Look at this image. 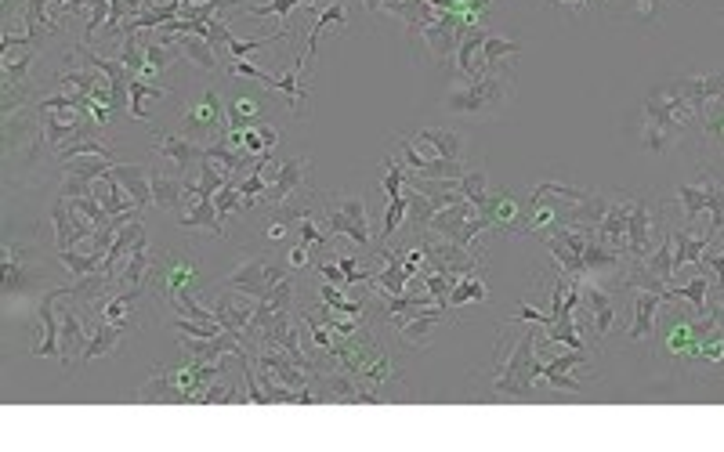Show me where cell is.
Instances as JSON below:
<instances>
[{
  "label": "cell",
  "instance_id": "4316f807",
  "mask_svg": "<svg viewBox=\"0 0 724 452\" xmlns=\"http://www.w3.org/2000/svg\"><path fill=\"white\" fill-rule=\"evenodd\" d=\"M457 185H460V192H464V199H471L478 210H486V203H489V178H486V170L482 167H471V170H464L457 178Z\"/></svg>",
  "mask_w": 724,
  "mask_h": 452
},
{
  "label": "cell",
  "instance_id": "ffe728a7",
  "mask_svg": "<svg viewBox=\"0 0 724 452\" xmlns=\"http://www.w3.org/2000/svg\"><path fill=\"white\" fill-rule=\"evenodd\" d=\"M149 185H153V207L160 210H178L185 199V178L181 174H167V170L153 167L149 170Z\"/></svg>",
  "mask_w": 724,
  "mask_h": 452
},
{
  "label": "cell",
  "instance_id": "3957f363",
  "mask_svg": "<svg viewBox=\"0 0 724 452\" xmlns=\"http://www.w3.org/2000/svg\"><path fill=\"white\" fill-rule=\"evenodd\" d=\"M323 225L330 236H348L355 246H370V217L362 196H323Z\"/></svg>",
  "mask_w": 724,
  "mask_h": 452
},
{
  "label": "cell",
  "instance_id": "836d02e7",
  "mask_svg": "<svg viewBox=\"0 0 724 452\" xmlns=\"http://www.w3.org/2000/svg\"><path fill=\"white\" fill-rule=\"evenodd\" d=\"M214 207H218L221 221H225V217H232V214H236V210H243V192H239L236 181H229V185H221V192H218V196H214Z\"/></svg>",
  "mask_w": 724,
  "mask_h": 452
},
{
  "label": "cell",
  "instance_id": "ac0fdd59",
  "mask_svg": "<svg viewBox=\"0 0 724 452\" xmlns=\"http://www.w3.org/2000/svg\"><path fill=\"white\" fill-rule=\"evenodd\" d=\"M138 402H153V405H174V402H185V395H181V387L174 384L171 369L167 366H153V373H149V380L142 384V391H138Z\"/></svg>",
  "mask_w": 724,
  "mask_h": 452
},
{
  "label": "cell",
  "instance_id": "ab89813d",
  "mask_svg": "<svg viewBox=\"0 0 724 452\" xmlns=\"http://www.w3.org/2000/svg\"><path fill=\"white\" fill-rule=\"evenodd\" d=\"M308 250H312V246L297 239V243L290 246V254H286V264H290V268H308V261H312V257H308Z\"/></svg>",
  "mask_w": 724,
  "mask_h": 452
},
{
  "label": "cell",
  "instance_id": "7402d4cb",
  "mask_svg": "<svg viewBox=\"0 0 724 452\" xmlns=\"http://www.w3.org/2000/svg\"><path fill=\"white\" fill-rule=\"evenodd\" d=\"M178 225L181 228H207V232H214L218 239H225V221H221L214 199H196L189 214L178 217Z\"/></svg>",
  "mask_w": 724,
  "mask_h": 452
},
{
  "label": "cell",
  "instance_id": "f35d334b",
  "mask_svg": "<svg viewBox=\"0 0 724 452\" xmlns=\"http://www.w3.org/2000/svg\"><path fill=\"white\" fill-rule=\"evenodd\" d=\"M319 272H323L326 283L341 286V290H348V286H352V283H348V275H344V268L337 261H323V264H319Z\"/></svg>",
  "mask_w": 724,
  "mask_h": 452
},
{
  "label": "cell",
  "instance_id": "2e32d148",
  "mask_svg": "<svg viewBox=\"0 0 724 452\" xmlns=\"http://www.w3.org/2000/svg\"><path fill=\"white\" fill-rule=\"evenodd\" d=\"M486 214H489V221H493V228H507V232H522L525 228V210L518 207V199L507 189L489 192Z\"/></svg>",
  "mask_w": 724,
  "mask_h": 452
},
{
  "label": "cell",
  "instance_id": "d6a6232c",
  "mask_svg": "<svg viewBox=\"0 0 724 452\" xmlns=\"http://www.w3.org/2000/svg\"><path fill=\"white\" fill-rule=\"evenodd\" d=\"M706 217H710V228H706V232L717 239L724 232V181L721 178L714 181V192H710V210H706Z\"/></svg>",
  "mask_w": 724,
  "mask_h": 452
},
{
  "label": "cell",
  "instance_id": "8d00e7d4",
  "mask_svg": "<svg viewBox=\"0 0 724 452\" xmlns=\"http://www.w3.org/2000/svg\"><path fill=\"white\" fill-rule=\"evenodd\" d=\"M540 380L547 387H554V391H572V395H580L583 384L580 380H572L569 373H554V369H547V373H540Z\"/></svg>",
  "mask_w": 724,
  "mask_h": 452
},
{
  "label": "cell",
  "instance_id": "1f68e13d",
  "mask_svg": "<svg viewBox=\"0 0 724 452\" xmlns=\"http://www.w3.org/2000/svg\"><path fill=\"white\" fill-rule=\"evenodd\" d=\"M406 214H410V203H406V196L388 199V214H384V228H381V239H377V246L388 243V239L399 232L402 221H406Z\"/></svg>",
  "mask_w": 724,
  "mask_h": 452
},
{
  "label": "cell",
  "instance_id": "d590c367",
  "mask_svg": "<svg viewBox=\"0 0 724 452\" xmlns=\"http://www.w3.org/2000/svg\"><path fill=\"white\" fill-rule=\"evenodd\" d=\"M511 322H533V326H551V311H540V308H533V304H518V311L511 315Z\"/></svg>",
  "mask_w": 724,
  "mask_h": 452
},
{
  "label": "cell",
  "instance_id": "b9f144b4",
  "mask_svg": "<svg viewBox=\"0 0 724 452\" xmlns=\"http://www.w3.org/2000/svg\"><path fill=\"white\" fill-rule=\"evenodd\" d=\"M562 4H572V8H583V4H587V0H562Z\"/></svg>",
  "mask_w": 724,
  "mask_h": 452
},
{
  "label": "cell",
  "instance_id": "8992f818",
  "mask_svg": "<svg viewBox=\"0 0 724 452\" xmlns=\"http://www.w3.org/2000/svg\"><path fill=\"white\" fill-rule=\"evenodd\" d=\"M663 290L648 286H630V330L627 337L634 344H648L659 330V308H663Z\"/></svg>",
  "mask_w": 724,
  "mask_h": 452
},
{
  "label": "cell",
  "instance_id": "52a82bcc",
  "mask_svg": "<svg viewBox=\"0 0 724 452\" xmlns=\"http://www.w3.org/2000/svg\"><path fill=\"white\" fill-rule=\"evenodd\" d=\"M580 293H583L580 308L591 315L594 340L609 337L612 326H616V297H612V290H609V286L594 283V275H587V279H580Z\"/></svg>",
  "mask_w": 724,
  "mask_h": 452
},
{
  "label": "cell",
  "instance_id": "8fae6325",
  "mask_svg": "<svg viewBox=\"0 0 724 452\" xmlns=\"http://www.w3.org/2000/svg\"><path fill=\"white\" fill-rule=\"evenodd\" d=\"M66 297H73V286H69V293H62V301H66ZM62 301H58V322H62V366H77L80 355H84V348H87V340H91V330L80 322L77 311Z\"/></svg>",
  "mask_w": 724,
  "mask_h": 452
},
{
  "label": "cell",
  "instance_id": "7c38bea8",
  "mask_svg": "<svg viewBox=\"0 0 724 452\" xmlns=\"http://www.w3.org/2000/svg\"><path fill=\"white\" fill-rule=\"evenodd\" d=\"M305 185H308V160L305 156H290V160L279 163L276 174H272V185H268L265 203L268 207H276V203H283V199L297 196Z\"/></svg>",
  "mask_w": 724,
  "mask_h": 452
},
{
  "label": "cell",
  "instance_id": "4dcf8cb0",
  "mask_svg": "<svg viewBox=\"0 0 724 452\" xmlns=\"http://www.w3.org/2000/svg\"><path fill=\"white\" fill-rule=\"evenodd\" d=\"M319 301H323L330 311H337V315H348V319H359L362 311H366V304H362V301H348V297L341 293V286H334V283L319 286Z\"/></svg>",
  "mask_w": 724,
  "mask_h": 452
},
{
  "label": "cell",
  "instance_id": "cb8c5ba5",
  "mask_svg": "<svg viewBox=\"0 0 724 452\" xmlns=\"http://www.w3.org/2000/svg\"><path fill=\"white\" fill-rule=\"evenodd\" d=\"M145 98H171V87H160L153 80H142V76H131V98H127V113L134 120H145Z\"/></svg>",
  "mask_w": 724,
  "mask_h": 452
},
{
  "label": "cell",
  "instance_id": "74e56055",
  "mask_svg": "<svg viewBox=\"0 0 724 452\" xmlns=\"http://www.w3.org/2000/svg\"><path fill=\"white\" fill-rule=\"evenodd\" d=\"M297 232H301V243H308V246H326V243H330V236H326V232H319L315 217H305V221L297 225Z\"/></svg>",
  "mask_w": 724,
  "mask_h": 452
},
{
  "label": "cell",
  "instance_id": "9a60e30c",
  "mask_svg": "<svg viewBox=\"0 0 724 452\" xmlns=\"http://www.w3.org/2000/svg\"><path fill=\"white\" fill-rule=\"evenodd\" d=\"M442 315H446V308H424L417 311V315H399L395 319V326H399V337L402 344H410V348H424L431 340V333H435V326L442 322Z\"/></svg>",
  "mask_w": 724,
  "mask_h": 452
},
{
  "label": "cell",
  "instance_id": "7a4b0ae2",
  "mask_svg": "<svg viewBox=\"0 0 724 452\" xmlns=\"http://www.w3.org/2000/svg\"><path fill=\"white\" fill-rule=\"evenodd\" d=\"M511 69H486L467 76L464 84H453L446 95V109L457 116H496L511 98Z\"/></svg>",
  "mask_w": 724,
  "mask_h": 452
},
{
  "label": "cell",
  "instance_id": "484cf974",
  "mask_svg": "<svg viewBox=\"0 0 724 452\" xmlns=\"http://www.w3.org/2000/svg\"><path fill=\"white\" fill-rule=\"evenodd\" d=\"M489 301V286L482 283V275L471 272L464 275L457 286H453V293H449V308H464V304H486Z\"/></svg>",
  "mask_w": 724,
  "mask_h": 452
},
{
  "label": "cell",
  "instance_id": "9c48e42d",
  "mask_svg": "<svg viewBox=\"0 0 724 452\" xmlns=\"http://www.w3.org/2000/svg\"><path fill=\"white\" fill-rule=\"evenodd\" d=\"M210 308H214V315H218V322L225 326V330L239 333L243 337V330L250 326V319H254V311H258V297H247V293L239 290H225L210 301Z\"/></svg>",
  "mask_w": 724,
  "mask_h": 452
},
{
  "label": "cell",
  "instance_id": "4fadbf2b",
  "mask_svg": "<svg viewBox=\"0 0 724 452\" xmlns=\"http://www.w3.org/2000/svg\"><path fill=\"white\" fill-rule=\"evenodd\" d=\"M413 142L424 149V156H442V160H457L464 163V134L460 131H449V127H420L413 134Z\"/></svg>",
  "mask_w": 724,
  "mask_h": 452
},
{
  "label": "cell",
  "instance_id": "ba28073f",
  "mask_svg": "<svg viewBox=\"0 0 724 452\" xmlns=\"http://www.w3.org/2000/svg\"><path fill=\"white\" fill-rule=\"evenodd\" d=\"M62 293H69V286H58V290L44 293L37 315H40V340L33 344L29 355L33 358H62V322H58V308L55 304L62 301Z\"/></svg>",
  "mask_w": 724,
  "mask_h": 452
},
{
  "label": "cell",
  "instance_id": "f1b7e54d",
  "mask_svg": "<svg viewBox=\"0 0 724 452\" xmlns=\"http://www.w3.org/2000/svg\"><path fill=\"white\" fill-rule=\"evenodd\" d=\"M113 163L116 160H105V156H77V160L62 163V174H80V178L87 181H98L113 170Z\"/></svg>",
  "mask_w": 724,
  "mask_h": 452
},
{
  "label": "cell",
  "instance_id": "44dd1931",
  "mask_svg": "<svg viewBox=\"0 0 724 452\" xmlns=\"http://www.w3.org/2000/svg\"><path fill=\"white\" fill-rule=\"evenodd\" d=\"M167 37V33H163ZM174 40V48L181 51V58H189L192 66L203 69V73H214L218 69V58H214V44L207 37H192V33H178Z\"/></svg>",
  "mask_w": 724,
  "mask_h": 452
},
{
  "label": "cell",
  "instance_id": "f546056e",
  "mask_svg": "<svg viewBox=\"0 0 724 452\" xmlns=\"http://www.w3.org/2000/svg\"><path fill=\"white\" fill-rule=\"evenodd\" d=\"M344 22H348V8H344L341 0H337V4H330V8H326L323 15H319V19H315L312 37H308V44H305V51H301V55L312 58L315 48H319V37H323V29H326V26H344Z\"/></svg>",
  "mask_w": 724,
  "mask_h": 452
},
{
  "label": "cell",
  "instance_id": "277c9868",
  "mask_svg": "<svg viewBox=\"0 0 724 452\" xmlns=\"http://www.w3.org/2000/svg\"><path fill=\"white\" fill-rule=\"evenodd\" d=\"M178 131L185 134V138H192V142H200V138H207V134L221 138V134L229 131V113H225V102H221V95L214 91V87L203 91V95L196 98L185 113H181Z\"/></svg>",
  "mask_w": 724,
  "mask_h": 452
},
{
  "label": "cell",
  "instance_id": "60d3db41",
  "mask_svg": "<svg viewBox=\"0 0 724 452\" xmlns=\"http://www.w3.org/2000/svg\"><path fill=\"white\" fill-rule=\"evenodd\" d=\"M286 228H290V225H286V221H279V217H276V221H272V225H268L265 239H272V243H279V239L286 236Z\"/></svg>",
  "mask_w": 724,
  "mask_h": 452
},
{
  "label": "cell",
  "instance_id": "5b68a950",
  "mask_svg": "<svg viewBox=\"0 0 724 452\" xmlns=\"http://www.w3.org/2000/svg\"><path fill=\"white\" fill-rule=\"evenodd\" d=\"M286 268L290 264H283V261H268V257H247V261H239L236 268H232L229 275H225V286L229 290H239V293H247V297H265L272 286L279 283V279H286Z\"/></svg>",
  "mask_w": 724,
  "mask_h": 452
},
{
  "label": "cell",
  "instance_id": "5bb4252c",
  "mask_svg": "<svg viewBox=\"0 0 724 452\" xmlns=\"http://www.w3.org/2000/svg\"><path fill=\"white\" fill-rule=\"evenodd\" d=\"M40 283V268H33L29 272V261L26 254H22L19 243H4V279H0V286H4V293H19V290H29V286Z\"/></svg>",
  "mask_w": 724,
  "mask_h": 452
},
{
  "label": "cell",
  "instance_id": "e575fe53",
  "mask_svg": "<svg viewBox=\"0 0 724 452\" xmlns=\"http://www.w3.org/2000/svg\"><path fill=\"white\" fill-rule=\"evenodd\" d=\"M294 8H301V0H268V4H258V8L243 4V11H247V15H254V19H268V15H290Z\"/></svg>",
  "mask_w": 724,
  "mask_h": 452
},
{
  "label": "cell",
  "instance_id": "6da1fadb",
  "mask_svg": "<svg viewBox=\"0 0 724 452\" xmlns=\"http://www.w3.org/2000/svg\"><path fill=\"white\" fill-rule=\"evenodd\" d=\"M536 337L540 333L533 330V322L518 333V340L511 344L507 333L496 340L493 351V373H489V391L493 398H529L536 387Z\"/></svg>",
  "mask_w": 724,
  "mask_h": 452
},
{
  "label": "cell",
  "instance_id": "83f0119b",
  "mask_svg": "<svg viewBox=\"0 0 724 452\" xmlns=\"http://www.w3.org/2000/svg\"><path fill=\"white\" fill-rule=\"evenodd\" d=\"M58 261L66 264L73 279H84L91 272H102V254H87V250H58Z\"/></svg>",
  "mask_w": 724,
  "mask_h": 452
},
{
  "label": "cell",
  "instance_id": "30bf717a",
  "mask_svg": "<svg viewBox=\"0 0 724 452\" xmlns=\"http://www.w3.org/2000/svg\"><path fill=\"white\" fill-rule=\"evenodd\" d=\"M156 156H163L174 167V174L185 178L192 163L203 160V145L185 138L181 131H156Z\"/></svg>",
  "mask_w": 724,
  "mask_h": 452
},
{
  "label": "cell",
  "instance_id": "e0dca14e",
  "mask_svg": "<svg viewBox=\"0 0 724 452\" xmlns=\"http://www.w3.org/2000/svg\"><path fill=\"white\" fill-rule=\"evenodd\" d=\"M109 178L120 181L138 207H153V185H149V170L142 163H113Z\"/></svg>",
  "mask_w": 724,
  "mask_h": 452
},
{
  "label": "cell",
  "instance_id": "d6986e66",
  "mask_svg": "<svg viewBox=\"0 0 724 452\" xmlns=\"http://www.w3.org/2000/svg\"><path fill=\"white\" fill-rule=\"evenodd\" d=\"M127 330H131V326H116V322H102V319H98L95 326H91V340H87V348H84V355H80V362H95V358L113 355V351L120 348V340H124Z\"/></svg>",
  "mask_w": 724,
  "mask_h": 452
},
{
  "label": "cell",
  "instance_id": "d4e9b609",
  "mask_svg": "<svg viewBox=\"0 0 724 452\" xmlns=\"http://www.w3.org/2000/svg\"><path fill=\"white\" fill-rule=\"evenodd\" d=\"M699 120H703L699 138H703L706 145H714L717 152H724V95L706 105L703 113H699Z\"/></svg>",
  "mask_w": 724,
  "mask_h": 452
},
{
  "label": "cell",
  "instance_id": "603a6c76",
  "mask_svg": "<svg viewBox=\"0 0 724 452\" xmlns=\"http://www.w3.org/2000/svg\"><path fill=\"white\" fill-rule=\"evenodd\" d=\"M515 55H522V44H518V40L493 37V33H489L486 44H482V62L475 66V73H486V69L507 66V58H515Z\"/></svg>",
  "mask_w": 724,
  "mask_h": 452
}]
</instances>
